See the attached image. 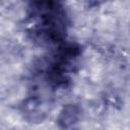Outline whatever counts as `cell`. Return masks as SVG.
Returning <instances> with one entry per match:
<instances>
[{
	"label": "cell",
	"mask_w": 130,
	"mask_h": 130,
	"mask_svg": "<svg viewBox=\"0 0 130 130\" xmlns=\"http://www.w3.org/2000/svg\"><path fill=\"white\" fill-rule=\"evenodd\" d=\"M29 18L32 21L31 34L43 45L61 43L66 36V12L58 2H32L29 7Z\"/></svg>",
	"instance_id": "1"
},
{
	"label": "cell",
	"mask_w": 130,
	"mask_h": 130,
	"mask_svg": "<svg viewBox=\"0 0 130 130\" xmlns=\"http://www.w3.org/2000/svg\"><path fill=\"white\" fill-rule=\"evenodd\" d=\"M80 118V109L74 104L66 105L60 111L57 117V124L61 129H69L73 127Z\"/></svg>",
	"instance_id": "2"
}]
</instances>
